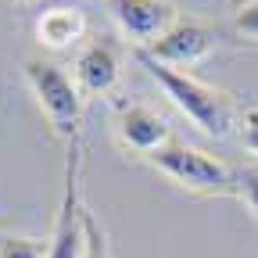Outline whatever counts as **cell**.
Wrapping results in <instances>:
<instances>
[{"label":"cell","mask_w":258,"mask_h":258,"mask_svg":"<svg viewBox=\"0 0 258 258\" xmlns=\"http://www.w3.org/2000/svg\"><path fill=\"white\" fill-rule=\"evenodd\" d=\"M86 32V18L76 8H50L43 11V18L36 22V36L47 47H69L72 40H79Z\"/></svg>","instance_id":"9c48e42d"},{"label":"cell","mask_w":258,"mask_h":258,"mask_svg":"<svg viewBox=\"0 0 258 258\" xmlns=\"http://www.w3.org/2000/svg\"><path fill=\"white\" fill-rule=\"evenodd\" d=\"M118 50L108 43V40H90L79 57H76V86L83 97H101V93H111L115 83H118Z\"/></svg>","instance_id":"52a82bcc"},{"label":"cell","mask_w":258,"mask_h":258,"mask_svg":"<svg viewBox=\"0 0 258 258\" xmlns=\"http://www.w3.org/2000/svg\"><path fill=\"white\" fill-rule=\"evenodd\" d=\"M215 47V29L208 22H198V18H179L169 32H161V36L144 47V54L158 64H169V69H176V64H194L208 57Z\"/></svg>","instance_id":"277c9868"},{"label":"cell","mask_w":258,"mask_h":258,"mask_svg":"<svg viewBox=\"0 0 258 258\" xmlns=\"http://www.w3.org/2000/svg\"><path fill=\"white\" fill-rule=\"evenodd\" d=\"M86 254V208L79 201V154L69 158V179H64V201L57 212L54 237L47 244V258H83Z\"/></svg>","instance_id":"5b68a950"},{"label":"cell","mask_w":258,"mask_h":258,"mask_svg":"<svg viewBox=\"0 0 258 258\" xmlns=\"http://www.w3.org/2000/svg\"><path fill=\"white\" fill-rule=\"evenodd\" d=\"M137 57H140L144 69L151 72V79L165 90V97L201 129V133H208V137H215V140H222V137L233 133L240 111H237L233 97L226 93V90H215V86H208V83H201V79H194V76H186L183 69L158 64V61H151L144 50H137Z\"/></svg>","instance_id":"6da1fadb"},{"label":"cell","mask_w":258,"mask_h":258,"mask_svg":"<svg viewBox=\"0 0 258 258\" xmlns=\"http://www.w3.org/2000/svg\"><path fill=\"white\" fill-rule=\"evenodd\" d=\"M237 129H240V144H244L251 154H258V108H247V111H240V118H237Z\"/></svg>","instance_id":"4fadbf2b"},{"label":"cell","mask_w":258,"mask_h":258,"mask_svg":"<svg viewBox=\"0 0 258 258\" xmlns=\"http://www.w3.org/2000/svg\"><path fill=\"white\" fill-rule=\"evenodd\" d=\"M118 140L137 154H154L158 147H165L172 140V133L158 111L133 104V108H122V115H118Z\"/></svg>","instance_id":"ba28073f"},{"label":"cell","mask_w":258,"mask_h":258,"mask_svg":"<svg viewBox=\"0 0 258 258\" xmlns=\"http://www.w3.org/2000/svg\"><path fill=\"white\" fill-rule=\"evenodd\" d=\"M237 198H244L247 208L258 215V165H247L237 172Z\"/></svg>","instance_id":"7c38bea8"},{"label":"cell","mask_w":258,"mask_h":258,"mask_svg":"<svg viewBox=\"0 0 258 258\" xmlns=\"http://www.w3.org/2000/svg\"><path fill=\"white\" fill-rule=\"evenodd\" d=\"M0 258H47V244L32 237H0Z\"/></svg>","instance_id":"30bf717a"},{"label":"cell","mask_w":258,"mask_h":258,"mask_svg":"<svg viewBox=\"0 0 258 258\" xmlns=\"http://www.w3.org/2000/svg\"><path fill=\"white\" fill-rule=\"evenodd\" d=\"M0 237H4V233H0Z\"/></svg>","instance_id":"9a60e30c"},{"label":"cell","mask_w":258,"mask_h":258,"mask_svg":"<svg viewBox=\"0 0 258 258\" xmlns=\"http://www.w3.org/2000/svg\"><path fill=\"white\" fill-rule=\"evenodd\" d=\"M83 258H111L108 254V237H104L101 222H97L90 212H86V254Z\"/></svg>","instance_id":"8fae6325"},{"label":"cell","mask_w":258,"mask_h":258,"mask_svg":"<svg viewBox=\"0 0 258 258\" xmlns=\"http://www.w3.org/2000/svg\"><path fill=\"white\" fill-rule=\"evenodd\" d=\"M237 32L258 40V0H247V4L237 11Z\"/></svg>","instance_id":"5bb4252c"},{"label":"cell","mask_w":258,"mask_h":258,"mask_svg":"<svg viewBox=\"0 0 258 258\" xmlns=\"http://www.w3.org/2000/svg\"><path fill=\"white\" fill-rule=\"evenodd\" d=\"M147 161L158 172H165L169 179H176L179 186H186L194 194H205V198H233L237 194V172L201 147L169 140L165 147L147 154Z\"/></svg>","instance_id":"7a4b0ae2"},{"label":"cell","mask_w":258,"mask_h":258,"mask_svg":"<svg viewBox=\"0 0 258 258\" xmlns=\"http://www.w3.org/2000/svg\"><path fill=\"white\" fill-rule=\"evenodd\" d=\"M25 79H29L32 93H36L47 122L54 125V133L61 140L76 144L79 140V122H83V93H79L76 79H69L64 69H57L54 61H43V57L25 61Z\"/></svg>","instance_id":"3957f363"},{"label":"cell","mask_w":258,"mask_h":258,"mask_svg":"<svg viewBox=\"0 0 258 258\" xmlns=\"http://www.w3.org/2000/svg\"><path fill=\"white\" fill-rule=\"evenodd\" d=\"M111 18L140 47L144 43L151 47L161 32H169L179 22V15L169 0H111Z\"/></svg>","instance_id":"8992f818"}]
</instances>
